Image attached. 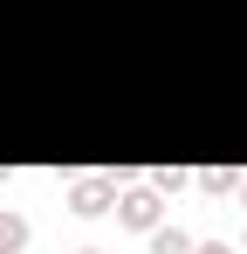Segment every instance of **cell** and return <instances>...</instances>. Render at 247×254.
<instances>
[{
  "label": "cell",
  "instance_id": "cell-1",
  "mask_svg": "<svg viewBox=\"0 0 247 254\" xmlns=\"http://www.w3.org/2000/svg\"><path fill=\"white\" fill-rule=\"evenodd\" d=\"M110 213H117V227H130V234H151V227L165 220V192L151 186V179H144V186H124Z\"/></svg>",
  "mask_w": 247,
  "mask_h": 254
},
{
  "label": "cell",
  "instance_id": "cell-2",
  "mask_svg": "<svg viewBox=\"0 0 247 254\" xmlns=\"http://www.w3.org/2000/svg\"><path fill=\"white\" fill-rule=\"evenodd\" d=\"M117 206V179L110 172H82V179H69V213H82V220H96V213Z\"/></svg>",
  "mask_w": 247,
  "mask_h": 254
},
{
  "label": "cell",
  "instance_id": "cell-3",
  "mask_svg": "<svg viewBox=\"0 0 247 254\" xmlns=\"http://www.w3.org/2000/svg\"><path fill=\"white\" fill-rule=\"evenodd\" d=\"M28 234H35V227H28V213L0 206V254H21V248H28Z\"/></svg>",
  "mask_w": 247,
  "mask_h": 254
},
{
  "label": "cell",
  "instance_id": "cell-4",
  "mask_svg": "<svg viewBox=\"0 0 247 254\" xmlns=\"http://www.w3.org/2000/svg\"><path fill=\"white\" fill-rule=\"evenodd\" d=\"M151 254H192V234L172 227V220H158V227H151Z\"/></svg>",
  "mask_w": 247,
  "mask_h": 254
},
{
  "label": "cell",
  "instance_id": "cell-5",
  "mask_svg": "<svg viewBox=\"0 0 247 254\" xmlns=\"http://www.w3.org/2000/svg\"><path fill=\"white\" fill-rule=\"evenodd\" d=\"M234 186H241V172H227V165H206L199 172V192H206V199H227Z\"/></svg>",
  "mask_w": 247,
  "mask_h": 254
},
{
  "label": "cell",
  "instance_id": "cell-6",
  "mask_svg": "<svg viewBox=\"0 0 247 254\" xmlns=\"http://www.w3.org/2000/svg\"><path fill=\"white\" fill-rule=\"evenodd\" d=\"M151 186H158V192H179V186H185V172H179V165H158V172H151Z\"/></svg>",
  "mask_w": 247,
  "mask_h": 254
},
{
  "label": "cell",
  "instance_id": "cell-7",
  "mask_svg": "<svg viewBox=\"0 0 247 254\" xmlns=\"http://www.w3.org/2000/svg\"><path fill=\"white\" fill-rule=\"evenodd\" d=\"M192 254H234L227 241H192Z\"/></svg>",
  "mask_w": 247,
  "mask_h": 254
},
{
  "label": "cell",
  "instance_id": "cell-8",
  "mask_svg": "<svg viewBox=\"0 0 247 254\" xmlns=\"http://www.w3.org/2000/svg\"><path fill=\"white\" fill-rule=\"evenodd\" d=\"M234 192H241V206H247V172H241V186H234Z\"/></svg>",
  "mask_w": 247,
  "mask_h": 254
},
{
  "label": "cell",
  "instance_id": "cell-9",
  "mask_svg": "<svg viewBox=\"0 0 247 254\" xmlns=\"http://www.w3.org/2000/svg\"><path fill=\"white\" fill-rule=\"evenodd\" d=\"M76 254H103V248H76Z\"/></svg>",
  "mask_w": 247,
  "mask_h": 254
},
{
  "label": "cell",
  "instance_id": "cell-10",
  "mask_svg": "<svg viewBox=\"0 0 247 254\" xmlns=\"http://www.w3.org/2000/svg\"><path fill=\"white\" fill-rule=\"evenodd\" d=\"M241 248H247V234H241Z\"/></svg>",
  "mask_w": 247,
  "mask_h": 254
}]
</instances>
